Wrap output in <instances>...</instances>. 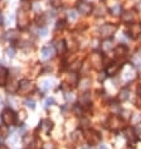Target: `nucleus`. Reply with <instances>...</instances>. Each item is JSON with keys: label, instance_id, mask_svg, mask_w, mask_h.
I'll return each instance as SVG.
<instances>
[{"label": "nucleus", "instance_id": "f257e3e1", "mask_svg": "<svg viewBox=\"0 0 141 149\" xmlns=\"http://www.w3.org/2000/svg\"><path fill=\"white\" fill-rule=\"evenodd\" d=\"M85 138L86 140L88 142L89 145H95V144H98L101 140V135L98 131L93 130V129H87L85 131Z\"/></svg>", "mask_w": 141, "mask_h": 149}, {"label": "nucleus", "instance_id": "f03ea898", "mask_svg": "<svg viewBox=\"0 0 141 149\" xmlns=\"http://www.w3.org/2000/svg\"><path fill=\"white\" fill-rule=\"evenodd\" d=\"M1 119H3V121H4V124L8 126L14 125L15 123H17V115H15V113L11 109H5L4 111H3Z\"/></svg>", "mask_w": 141, "mask_h": 149}, {"label": "nucleus", "instance_id": "7ed1b4c3", "mask_svg": "<svg viewBox=\"0 0 141 149\" xmlns=\"http://www.w3.org/2000/svg\"><path fill=\"white\" fill-rule=\"evenodd\" d=\"M117 30V25L115 24H103L100 28V34L102 38H111L116 33Z\"/></svg>", "mask_w": 141, "mask_h": 149}, {"label": "nucleus", "instance_id": "20e7f679", "mask_svg": "<svg viewBox=\"0 0 141 149\" xmlns=\"http://www.w3.org/2000/svg\"><path fill=\"white\" fill-rule=\"evenodd\" d=\"M34 90V85L32 84V82L29 80H21L20 82H19V92L23 94V95H27L29 94L30 91Z\"/></svg>", "mask_w": 141, "mask_h": 149}, {"label": "nucleus", "instance_id": "39448f33", "mask_svg": "<svg viewBox=\"0 0 141 149\" xmlns=\"http://www.w3.org/2000/svg\"><path fill=\"white\" fill-rule=\"evenodd\" d=\"M28 24H29V17H28L27 13H24L23 10L19 11L18 14V25L20 29H24V28L28 27Z\"/></svg>", "mask_w": 141, "mask_h": 149}, {"label": "nucleus", "instance_id": "423d86ee", "mask_svg": "<svg viewBox=\"0 0 141 149\" xmlns=\"http://www.w3.org/2000/svg\"><path fill=\"white\" fill-rule=\"evenodd\" d=\"M77 10L82 15H88L92 11V4H89L87 1H79L77 5Z\"/></svg>", "mask_w": 141, "mask_h": 149}, {"label": "nucleus", "instance_id": "0eeeda50", "mask_svg": "<svg viewBox=\"0 0 141 149\" xmlns=\"http://www.w3.org/2000/svg\"><path fill=\"white\" fill-rule=\"evenodd\" d=\"M120 69H121V66L118 63H112V65H110L106 68V73H107V76H115L118 73Z\"/></svg>", "mask_w": 141, "mask_h": 149}, {"label": "nucleus", "instance_id": "6e6552de", "mask_svg": "<svg viewBox=\"0 0 141 149\" xmlns=\"http://www.w3.org/2000/svg\"><path fill=\"white\" fill-rule=\"evenodd\" d=\"M141 34V23L131 24L130 27V37H137Z\"/></svg>", "mask_w": 141, "mask_h": 149}, {"label": "nucleus", "instance_id": "1a4fd4ad", "mask_svg": "<svg viewBox=\"0 0 141 149\" xmlns=\"http://www.w3.org/2000/svg\"><path fill=\"white\" fill-rule=\"evenodd\" d=\"M79 104H81L82 106L89 105V104H91V94L86 91L83 95H81V96H79Z\"/></svg>", "mask_w": 141, "mask_h": 149}, {"label": "nucleus", "instance_id": "9d476101", "mask_svg": "<svg viewBox=\"0 0 141 149\" xmlns=\"http://www.w3.org/2000/svg\"><path fill=\"white\" fill-rule=\"evenodd\" d=\"M8 69L5 67H0V86H5L8 81Z\"/></svg>", "mask_w": 141, "mask_h": 149}, {"label": "nucleus", "instance_id": "9b49d317", "mask_svg": "<svg viewBox=\"0 0 141 149\" xmlns=\"http://www.w3.org/2000/svg\"><path fill=\"white\" fill-rule=\"evenodd\" d=\"M52 56H53V47L52 46H46L42 48V57H43L44 59L50 58Z\"/></svg>", "mask_w": 141, "mask_h": 149}, {"label": "nucleus", "instance_id": "f8f14e48", "mask_svg": "<svg viewBox=\"0 0 141 149\" xmlns=\"http://www.w3.org/2000/svg\"><path fill=\"white\" fill-rule=\"evenodd\" d=\"M6 90H8V92H10V94H14V92H17V91L19 90V82H17L13 78V80L8 84V87H6Z\"/></svg>", "mask_w": 141, "mask_h": 149}, {"label": "nucleus", "instance_id": "ddd939ff", "mask_svg": "<svg viewBox=\"0 0 141 149\" xmlns=\"http://www.w3.org/2000/svg\"><path fill=\"white\" fill-rule=\"evenodd\" d=\"M110 126H111V129H118L121 126V119L118 118V116H111L110 118Z\"/></svg>", "mask_w": 141, "mask_h": 149}, {"label": "nucleus", "instance_id": "4468645a", "mask_svg": "<svg viewBox=\"0 0 141 149\" xmlns=\"http://www.w3.org/2000/svg\"><path fill=\"white\" fill-rule=\"evenodd\" d=\"M115 55L117 57H125L127 55V48L124 44H120V46H117L116 48H115Z\"/></svg>", "mask_w": 141, "mask_h": 149}, {"label": "nucleus", "instance_id": "2eb2a0df", "mask_svg": "<svg viewBox=\"0 0 141 149\" xmlns=\"http://www.w3.org/2000/svg\"><path fill=\"white\" fill-rule=\"evenodd\" d=\"M91 63L95 66V67H98V66L102 63V57L100 53H93L91 55Z\"/></svg>", "mask_w": 141, "mask_h": 149}, {"label": "nucleus", "instance_id": "dca6fc26", "mask_svg": "<svg viewBox=\"0 0 141 149\" xmlns=\"http://www.w3.org/2000/svg\"><path fill=\"white\" fill-rule=\"evenodd\" d=\"M129 96H130V90L127 87H124V88H121L120 94H118V100L126 101L127 99H129Z\"/></svg>", "mask_w": 141, "mask_h": 149}, {"label": "nucleus", "instance_id": "f3484780", "mask_svg": "<svg viewBox=\"0 0 141 149\" xmlns=\"http://www.w3.org/2000/svg\"><path fill=\"white\" fill-rule=\"evenodd\" d=\"M134 19V13L127 10L125 11L124 14H121V20L124 22V23H131V20Z\"/></svg>", "mask_w": 141, "mask_h": 149}, {"label": "nucleus", "instance_id": "a211bd4d", "mask_svg": "<svg viewBox=\"0 0 141 149\" xmlns=\"http://www.w3.org/2000/svg\"><path fill=\"white\" fill-rule=\"evenodd\" d=\"M89 86H91V80H89L88 77H85V78H82L81 82H79V85H78V87L81 88V90L83 91H86V90H88Z\"/></svg>", "mask_w": 141, "mask_h": 149}, {"label": "nucleus", "instance_id": "6ab92c4d", "mask_svg": "<svg viewBox=\"0 0 141 149\" xmlns=\"http://www.w3.org/2000/svg\"><path fill=\"white\" fill-rule=\"evenodd\" d=\"M56 51L59 55H63V53L66 52V43L63 42V40H59V42L56 44Z\"/></svg>", "mask_w": 141, "mask_h": 149}, {"label": "nucleus", "instance_id": "aec40b11", "mask_svg": "<svg viewBox=\"0 0 141 149\" xmlns=\"http://www.w3.org/2000/svg\"><path fill=\"white\" fill-rule=\"evenodd\" d=\"M134 77H135V71H134V69L129 68V69H126V71H125L124 78H125V80H126V81H130V80H132Z\"/></svg>", "mask_w": 141, "mask_h": 149}, {"label": "nucleus", "instance_id": "412c9836", "mask_svg": "<svg viewBox=\"0 0 141 149\" xmlns=\"http://www.w3.org/2000/svg\"><path fill=\"white\" fill-rule=\"evenodd\" d=\"M52 126H53V123L50 121V120L46 119V120H43V121H42V128H43L46 131H49L50 129H52Z\"/></svg>", "mask_w": 141, "mask_h": 149}, {"label": "nucleus", "instance_id": "4be33fe9", "mask_svg": "<svg viewBox=\"0 0 141 149\" xmlns=\"http://www.w3.org/2000/svg\"><path fill=\"white\" fill-rule=\"evenodd\" d=\"M0 135H3V137H8V135H9L8 125H1V126H0Z\"/></svg>", "mask_w": 141, "mask_h": 149}, {"label": "nucleus", "instance_id": "5701e85b", "mask_svg": "<svg viewBox=\"0 0 141 149\" xmlns=\"http://www.w3.org/2000/svg\"><path fill=\"white\" fill-rule=\"evenodd\" d=\"M8 39L9 40H15V39H18V34H17V32L15 30H9L8 32Z\"/></svg>", "mask_w": 141, "mask_h": 149}, {"label": "nucleus", "instance_id": "b1692460", "mask_svg": "<svg viewBox=\"0 0 141 149\" xmlns=\"http://www.w3.org/2000/svg\"><path fill=\"white\" fill-rule=\"evenodd\" d=\"M81 67H82V65H81V62H78V61H77V62H73L72 65L69 66V68L72 69V71H78V69L81 68Z\"/></svg>", "mask_w": 141, "mask_h": 149}, {"label": "nucleus", "instance_id": "393cba45", "mask_svg": "<svg viewBox=\"0 0 141 149\" xmlns=\"http://www.w3.org/2000/svg\"><path fill=\"white\" fill-rule=\"evenodd\" d=\"M111 13H112V14H115V15L121 14V5L116 4V5L113 6V8H111Z\"/></svg>", "mask_w": 141, "mask_h": 149}, {"label": "nucleus", "instance_id": "a878e982", "mask_svg": "<svg viewBox=\"0 0 141 149\" xmlns=\"http://www.w3.org/2000/svg\"><path fill=\"white\" fill-rule=\"evenodd\" d=\"M50 87H52V82H50L49 80L43 81V84H42V88H43L44 91H46V90H49Z\"/></svg>", "mask_w": 141, "mask_h": 149}, {"label": "nucleus", "instance_id": "bb28decb", "mask_svg": "<svg viewBox=\"0 0 141 149\" xmlns=\"http://www.w3.org/2000/svg\"><path fill=\"white\" fill-rule=\"evenodd\" d=\"M25 105H27L28 107H30L32 110H34V109H35V102H34V100L27 99V101H25Z\"/></svg>", "mask_w": 141, "mask_h": 149}, {"label": "nucleus", "instance_id": "cd10ccee", "mask_svg": "<svg viewBox=\"0 0 141 149\" xmlns=\"http://www.w3.org/2000/svg\"><path fill=\"white\" fill-rule=\"evenodd\" d=\"M68 19H69V20H76V19H77V11L70 10L68 13Z\"/></svg>", "mask_w": 141, "mask_h": 149}, {"label": "nucleus", "instance_id": "c85d7f7f", "mask_svg": "<svg viewBox=\"0 0 141 149\" xmlns=\"http://www.w3.org/2000/svg\"><path fill=\"white\" fill-rule=\"evenodd\" d=\"M38 33H39V36L42 37H46L47 36V33H48V30H47V28H39V30H38Z\"/></svg>", "mask_w": 141, "mask_h": 149}, {"label": "nucleus", "instance_id": "c756f323", "mask_svg": "<svg viewBox=\"0 0 141 149\" xmlns=\"http://www.w3.org/2000/svg\"><path fill=\"white\" fill-rule=\"evenodd\" d=\"M68 81L72 82V84H76V82H77V75H76V73H72V75H70L69 77H68Z\"/></svg>", "mask_w": 141, "mask_h": 149}, {"label": "nucleus", "instance_id": "7c9ffc66", "mask_svg": "<svg viewBox=\"0 0 141 149\" xmlns=\"http://www.w3.org/2000/svg\"><path fill=\"white\" fill-rule=\"evenodd\" d=\"M6 55H8V57H10V58H13L15 55V51L13 49V48H8L6 49Z\"/></svg>", "mask_w": 141, "mask_h": 149}, {"label": "nucleus", "instance_id": "2f4dec72", "mask_svg": "<svg viewBox=\"0 0 141 149\" xmlns=\"http://www.w3.org/2000/svg\"><path fill=\"white\" fill-rule=\"evenodd\" d=\"M53 104H54V100L52 99V97H49V99H47V101H46V106H47V107L52 106Z\"/></svg>", "mask_w": 141, "mask_h": 149}, {"label": "nucleus", "instance_id": "473e14b6", "mask_svg": "<svg viewBox=\"0 0 141 149\" xmlns=\"http://www.w3.org/2000/svg\"><path fill=\"white\" fill-rule=\"evenodd\" d=\"M89 124V121H88V119H82L81 120V125H82V128H87V125Z\"/></svg>", "mask_w": 141, "mask_h": 149}, {"label": "nucleus", "instance_id": "72a5a7b5", "mask_svg": "<svg viewBox=\"0 0 141 149\" xmlns=\"http://www.w3.org/2000/svg\"><path fill=\"white\" fill-rule=\"evenodd\" d=\"M102 48H103V49H110L111 48V43L108 42V40H107V42H105L103 44H102Z\"/></svg>", "mask_w": 141, "mask_h": 149}, {"label": "nucleus", "instance_id": "f704fd0d", "mask_svg": "<svg viewBox=\"0 0 141 149\" xmlns=\"http://www.w3.org/2000/svg\"><path fill=\"white\" fill-rule=\"evenodd\" d=\"M63 27H64V22H63V20H59L58 24H57V28H63Z\"/></svg>", "mask_w": 141, "mask_h": 149}, {"label": "nucleus", "instance_id": "c9c22d12", "mask_svg": "<svg viewBox=\"0 0 141 149\" xmlns=\"http://www.w3.org/2000/svg\"><path fill=\"white\" fill-rule=\"evenodd\" d=\"M66 99H67V100H72V99H73L72 94H67V95H66Z\"/></svg>", "mask_w": 141, "mask_h": 149}, {"label": "nucleus", "instance_id": "e433bc0d", "mask_svg": "<svg viewBox=\"0 0 141 149\" xmlns=\"http://www.w3.org/2000/svg\"><path fill=\"white\" fill-rule=\"evenodd\" d=\"M98 149H107V147H106L105 144H100L98 145Z\"/></svg>", "mask_w": 141, "mask_h": 149}, {"label": "nucleus", "instance_id": "4c0bfd02", "mask_svg": "<svg viewBox=\"0 0 141 149\" xmlns=\"http://www.w3.org/2000/svg\"><path fill=\"white\" fill-rule=\"evenodd\" d=\"M50 1H52V3H54V5H57V3H58L59 0H50Z\"/></svg>", "mask_w": 141, "mask_h": 149}, {"label": "nucleus", "instance_id": "58836bf2", "mask_svg": "<svg viewBox=\"0 0 141 149\" xmlns=\"http://www.w3.org/2000/svg\"><path fill=\"white\" fill-rule=\"evenodd\" d=\"M0 149H8V148H6L5 145H0Z\"/></svg>", "mask_w": 141, "mask_h": 149}, {"label": "nucleus", "instance_id": "ea45409f", "mask_svg": "<svg viewBox=\"0 0 141 149\" xmlns=\"http://www.w3.org/2000/svg\"><path fill=\"white\" fill-rule=\"evenodd\" d=\"M126 149H134V148H132V147H127Z\"/></svg>", "mask_w": 141, "mask_h": 149}, {"label": "nucleus", "instance_id": "a19ab883", "mask_svg": "<svg viewBox=\"0 0 141 149\" xmlns=\"http://www.w3.org/2000/svg\"><path fill=\"white\" fill-rule=\"evenodd\" d=\"M1 140H3V138H1V137H0V142H1Z\"/></svg>", "mask_w": 141, "mask_h": 149}]
</instances>
